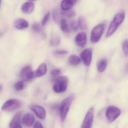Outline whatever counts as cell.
I'll list each match as a JSON object with an SVG mask.
<instances>
[{"label": "cell", "instance_id": "obj_1", "mask_svg": "<svg viewBox=\"0 0 128 128\" xmlns=\"http://www.w3.org/2000/svg\"><path fill=\"white\" fill-rule=\"evenodd\" d=\"M125 18L124 12H118L114 17L108 29L106 34L107 38L110 37L117 30L119 26L123 22Z\"/></svg>", "mask_w": 128, "mask_h": 128}, {"label": "cell", "instance_id": "obj_2", "mask_svg": "<svg viewBox=\"0 0 128 128\" xmlns=\"http://www.w3.org/2000/svg\"><path fill=\"white\" fill-rule=\"evenodd\" d=\"M74 98L73 95H70L64 100L60 103L59 108V113L62 121H64L66 119Z\"/></svg>", "mask_w": 128, "mask_h": 128}, {"label": "cell", "instance_id": "obj_3", "mask_svg": "<svg viewBox=\"0 0 128 128\" xmlns=\"http://www.w3.org/2000/svg\"><path fill=\"white\" fill-rule=\"evenodd\" d=\"M68 81V79L66 76H56L54 79V84L53 86V90L57 93L65 92L67 89Z\"/></svg>", "mask_w": 128, "mask_h": 128}, {"label": "cell", "instance_id": "obj_4", "mask_svg": "<svg viewBox=\"0 0 128 128\" xmlns=\"http://www.w3.org/2000/svg\"><path fill=\"white\" fill-rule=\"evenodd\" d=\"M104 28V24H101L96 26L93 29L90 36V42L92 43H97L100 41Z\"/></svg>", "mask_w": 128, "mask_h": 128}, {"label": "cell", "instance_id": "obj_5", "mask_svg": "<svg viewBox=\"0 0 128 128\" xmlns=\"http://www.w3.org/2000/svg\"><path fill=\"white\" fill-rule=\"evenodd\" d=\"M21 106L20 101L16 99L9 100L3 105L2 109L6 112H12L19 108Z\"/></svg>", "mask_w": 128, "mask_h": 128}, {"label": "cell", "instance_id": "obj_6", "mask_svg": "<svg viewBox=\"0 0 128 128\" xmlns=\"http://www.w3.org/2000/svg\"><path fill=\"white\" fill-rule=\"evenodd\" d=\"M121 114L120 109L115 106H111L108 107L106 112V117L108 121L113 122Z\"/></svg>", "mask_w": 128, "mask_h": 128}, {"label": "cell", "instance_id": "obj_7", "mask_svg": "<svg viewBox=\"0 0 128 128\" xmlns=\"http://www.w3.org/2000/svg\"><path fill=\"white\" fill-rule=\"evenodd\" d=\"M94 111V108L93 107H91L88 110L82 124V128H91L93 122Z\"/></svg>", "mask_w": 128, "mask_h": 128}, {"label": "cell", "instance_id": "obj_8", "mask_svg": "<svg viewBox=\"0 0 128 128\" xmlns=\"http://www.w3.org/2000/svg\"><path fill=\"white\" fill-rule=\"evenodd\" d=\"M20 77L22 80L28 82L32 80L34 78V72L30 66H27L23 68L20 74Z\"/></svg>", "mask_w": 128, "mask_h": 128}, {"label": "cell", "instance_id": "obj_9", "mask_svg": "<svg viewBox=\"0 0 128 128\" xmlns=\"http://www.w3.org/2000/svg\"><path fill=\"white\" fill-rule=\"evenodd\" d=\"M92 51L90 48H87L81 53L80 57L82 61L86 66L90 65L92 60Z\"/></svg>", "mask_w": 128, "mask_h": 128}, {"label": "cell", "instance_id": "obj_10", "mask_svg": "<svg viewBox=\"0 0 128 128\" xmlns=\"http://www.w3.org/2000/svg\"><path fill=\"white\" fill-rule=\"evenodd\" d=\"M30 108L38 118L41 119H44L45 118L46 111L42 106L38 105H32L30 106Z\"/></svg>", "mask_w": 128, "mask_h": 128}, {"label": "cell", "instance_id": "obj_11", "mask_svg": "<svg viewBox=\"0 0 128 128\" xmlns=\"http://www.w3.org/2000/svg\"><path fill=\"white\" fill-rule=\"evenodd\" d=\"M75 42L78 47L84 48L86 43V34L83 32H81L78 34L76 36Z\"/></svg>", "mask_w": 128, "mask_h": 128}, {"label": "cell", "instance_id": "obj_12", "mask_svg": "<svg viewBox=\"0 0 128 128\" xmlns=\"http://www.w3.org/2000/svg\"><path fill=\"white\" fill-rule=\"evenodd\" d=\"M22 114L21 113L16 114L10 123L9 127L12 128H21Z\"/></svg>", "mask_w": 128, "mask_h": 128}, {"label": "cell", "instance_id": "obj_13", "mask_svg": "<svg viewBox=\"0 0 128 128\" xmlns=\"http://www.w3.org/2000/svg\"><path fill=\"white\" fill-rule=\"evenodd\" d=\"M14 26L18 30L26 29L29 26V23L23 18H18L15 20L13 23Z\"/></svg>", "mask_w": 128, "mask_h": 128}, {"label": "cell", "instance_id": "obj_14", "mask_svg": "<svg viewBox=\"0 0 128 128\" xmlns=\"http://www.w3.org/2000/svg\"><path fill=\"white\" fill-rule=\"evenodd\" d=\"M35 119L34 116L30 113L25 114L22 118V122L24 125L27 126H31L33 125L35 122Z\"/></svg>", "mask_w": 128, "mask_h": 128}, {"label": "cell", "instance_id": "obj_15", "mask_svg": "<svg viewBox=\"0 0 128 128\" xmlns=\"http://www.w3.org/2000/svg\"><path fill=\"white\" fill-rule=\"evenodd\" d=\"M34 8L35 5L33 3L31 2H26L22 6L21 10L24 14H30L34 11Z\"/></svg>", "mask_w": 128, "mask_h": 128}, {"label": "cell", "instance_id": "obj_16", "mask_svg": "<svg viewBox=\"0 0 128 128\" xmlns=\"http://www.w3.org/2000/svg\"><path fill=\"white\" fill-rule=\"evenodd\" d=\"M47 71V66L45 63L42 64L36 71L34 72V78L42 77L45 74Z\"/></svg>", "mask_w": 128, "mask_h": 128}, {"label": "cell", "instance_id": "obj_17", "mask_svg": "<svg viewBox=\"0 0 128 128\" xmlns=\"http://www.w3.org/2000/svg\"><path fill=\"white\" fill-rule=\"evenodd\" d=\"M107 66V60L105 59H102L98 61L96 64L97 70L99 72H103L106 69Z\"/></svg>", "mask_w": 128, "mask_h": 128}, {"label": "cell", "instance_id": "obj_18", "mask_svg": "<svg viewBox=\"0 0 128 128\" xmlns=\"http://www.w3.org/2000/svg\"><path fill=\"white\" fill-rule=\"evenodd\" d=\"M72 0H63L61 4V8L62 10L71 9L74 4Z\"/></svg>", "mask_w": 128, "mask_h": 128}, {"label": "cell", "instance_id": "obj_19", "mask_svg": "<svg viewBox=\"0 0 128 128\" xmlns=\"http://www.w3.org/2000/svg\"><path fill=\"white\" fill-rule=\"evenodd\" d=\"M78 27L83 30H86L88 28V24L84 18L80 16L78 18Z\"/></svg>", "mask_w": 128, "mask_h": 128}, {"label": "cell", "instance_id": "obj_20", "mask_svg": "<svg viewBox=\"0 0 128 128\" xmlns=\"http://www.w3.org/2000/svg\"><path fill=\"white\" fill-rule=\"evenodd\" d=\"M80 58L76 55H72L69 57V62L72 66H78L80 63Z\"/></svg>", "mask_w": 128, "mask_h": 128}, {"label": "cell", "instance_id": "obj_21", "mask_svg": "<svg viewBox=\"0 0 128 128\" xmlns=\"http://www.w3.org/2000/svg\"><path fill=\"white\" fill-rule=\"evenodd\" d=\"M60 28L61 30L64 33H68L70 29L67 22L65 19H63L60 21Z\"/></svg>", "mask_w": 128, "mask_h": 128}, {"label": "cell", "instance_id": "obj_22", "mask_svg": "<svg viewBox=\"0 0 128 128\" xmlns=\"http://www.w3.org/2000/svg\"><path fill=\"white\" fill-rule=\"evenodd\" d=\"M60 13L62 15L68 18L74 17L76 15L75 12L70 9L66 10H62Z\"/></svg>", "mask_w": 128, "mask_h": 128}, {"label": "cell", "instance_id": "obj_23", "mask_svg": "<svg viewBox=\"0 0 128 128\" xmlns=\"http://www.w3.org/2000/svg\"><path fill=\"white\" fill-rule=\"evenodd\" d=\"M52 18L54 21L57 24L59 23V22L60 21V14L57 10H54L53 11V13H52Z\"/></svg>", "mask_w": 128, "mask_h": 128}, {"label": "cell", "instance_id": "obj_24", "mask_svg": "<svg viewBox=\"0 0 128 128\" xmlns=\"http://www.w3.org/2000/svg\"><path fill=\"white\" fill-rule=\"evenodd\" d=\"M60 43V37H56L53 38L50 41V45L53 47L58 46Z\"/></svg>", "mask_w": 128, "mask_h": 128}, {"label": "cell", "instance_id": "obj_25", "mask_svg": "<svg viewBox=\"0 0 128 128\" xmlns=\"http://www.w3.org/2000/svg\"><path fill=\"white\" fill-rule=\"evenodd\" d=\"M32 29L34 32L36 33H40L42 30V26L39 24L35 23L32 26Z\"/></svg>", "mask_w": 128, "mask_h": 128}, {"label": "cell", "instance_id": "obj_26", "mask_svg": "<svg viewBox=\"0 0 128 128\" xmlns=\"http://www.w3.org/2000/svg\"><path fill=\"white\" fill-rule=\"evenodd\" d=\"M122 48L123 51L125 54V56L126 57L128 56V40L127 39L124 40L122 43Z\"/></svg>", "mask_w": 128, "mask_h": 128}, {"label": "cell", "instance_id": "obj_27", "mask_svg": "<svg viewBox=\"0 0 128 128\" xmlns=\"http://www.w3.org/2000/svg\"><path fill=\"white\" fill-rule=\"evenodd\" d=\"M24 84L22 81H19L15 84L14 89L18 91L22 90L24 88Z\"/></svg>", "mask_w": 128, "mask_h": 128}, {"label": "cell", "instance_id": "obj_28", "mask_svg": "<svg viewBox=\"0 0 128 128\" xmlns=\"http://www.w3.org/2000/svg\"><path fill=\"white\" fill-rule=\"evenodd\" d=\"M70 27L72 30L77 31L78 29V23L75 20L72 21L70 23Z\"/></svg>", "mask_w": 128, "mask_h": 128}, {"label": "cell", "instance_id": "obj_29", "mask_svg": "<svg viewBox=\"0 0 128 128\" xmlns=\"http://www.w3.org/2000/svg\"><path fill=\"white\" fill-rule=\"evenodd\" d=\"M61 71L59 69H54L51 72L50 74L53 77H56L60 74Z\"/></svg>", "mask_w": 128, "mask_h": 128}, {"label": "cell", "instance_id": "obj_30", "mask_svg": "<svg viewBox=\"0 0 128 128\" xmlns=\"http://www.w3.org/2000/svg\"><path fill=\"white\" fill-rule=\"evenodd\" d=\"M50 12H48L47 14L45 16L44 18H43L42 21V26H44L46 24V23L48 22L49 19V17H50Z\"/></svg>", "mask_w": 128, "mask_h": 128}, {"label": "cell", "instance_id": "obj_31", "mask_svg": "<svg viewBox=\"0 0 128 128\" xmlns=\"http://www.w3.org/2000/svg\"><path fill=\"white\" fill-rule=\"evenodd\" d=\"M68 53V51L66 50H58L54 52V54L59 55H62V54H66Z\"/></svg>", "mask_w": 128, "mask_h": 128}, {"label": "cell", "instance_id": "obj_32", "mask_svg": "<svg viewBox=\"0 0 128 128\" xmlns=\"http://www.w3.org/2000/svg\"><path fill=\"white\" fill-rule=\"evenodd\" d=\"M34 128H43L42 124L39 121H37L34 124Z\"/></svg>", "mask_w": 128, "mask_h": 128}, {"label": "cell", "instance_id": "obj_33", "mask_svg": "<svg viewBox=\"0 0 128 128\" xmlns=\"http://www.w3.org/2000/svg\"><path fill=\"white\" fill-rule=\"evenodd\" d=\"M3 33L0 32V37H1V36H3Z\"/></svg>", "mask_w": 128, "mask_h": 128}, {"label": "cell", "instance_id": "obj_34", "mask_svg": "<svg viewBox=\"0 0 128 128\" xmlns=\"http://www.w3.org/2000/svg\"><path fill=\"white\" fill-rule=\"evenodd\" d=\"M2 85H0V90H1V89H2Z\"/></svg>", "mask_w": 128, "mask_h": 128}, {"label": "cell", "instance_id": "obj_35", "mask_svg": "<svg viewBox=\"0 0 128 128\" xmlns=\"http://www.w3.org/2000/svg\"><path fill=\"white\" fill-rule=\"evenodd\" d=\"M30 0V1H34V0Z\"/></svg>", "mask_w": 128, "mask_h": 128}, {"label": "cell", "instance_id": "obj_36", "mask_svg": "<svg viewBox=\"0 0 128 128\" xmlns=\"http://www.w3.org/2000/svg\"><path fill=\"white\" fill-rule=\"evenodd\" d=\"M0 2H1V0H0Z\"/></svg>", "mask_w": 128, "mask_h": 128}]
</instances>
